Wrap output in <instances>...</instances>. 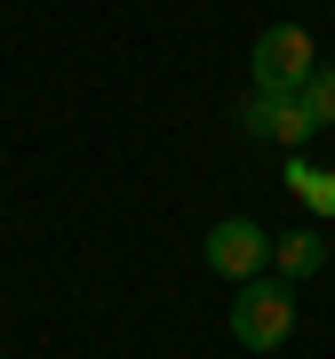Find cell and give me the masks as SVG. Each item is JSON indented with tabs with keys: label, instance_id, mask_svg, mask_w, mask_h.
Here are the masks:
<instances>
[{
	"label": "cell",
	"instance_id": "6da1fadb",
	"mask_svg": "<svg viewBox=\"0 0 335 359\" xmlns=\"http://www.w3.org/2000/svg\"><path fill=\"white\" fill-rule=\"evenodd\" d=\"M287 335H296V287L287 280H240L232 287V344L240 351H280Z\"/></svg>",
	"mask_w": 335,
	"mask_h": 359
},
{
	"label": "cell",
	"instance_id": "7a4b0ae2",
	"mask_svg": "<svg viewBox=\"0 0 335 359\" xmlns=\"http://www.w3.org/2000/svg\"><path fill=\"white\" fill-rule=\"evenodd\" d=\"M311 65H320V48H311L303 25H271L256 32V48H247V80H256V96H296Z\"/></svg>",
	"mask_w": 335,
	"mask_h": 359
},
{
	"label": "cell",
	"instance_id": "3957f363",
	"mask_svg": "<svg viewBox=\"0 0 335 359\" xmlns=\"http://www.w3.org/2000/svg\"><path fill=\"white\" fill-rule=\"evenodd\" d=\"M200 256H207V271H216V280H264V271H271V231L256 224V216H224L216 231H207V248H200Z\"/></svg>",
	"mask_w": 335,
	"mask_h": 359
},
{
	"label": "cell",
	"instance_id": "277c9868",
	"mask_svg": "<svg viewBox=\"0 0 335 359\" xmlns=\"http://www.w3.org/2000/svg\"><path fill=\"white\" fill-rule=\"evenodd\" d=\"M240 128L256 136V144H280V152H303L311 136V112H303V96H247V112H240Z\"/></svg>",
	"mask_w": 335,
	"mask_h": 359
},
{
	"label": "cell",
	"instance_id": "5b68a950",
	"mask_svg": "<svg viewBox=\"0 0 335 359\" xmlns=\"http://www.w3.org/2000/svg\"><path fill=\"white\" fill-rule=\"evenodd\" d=\"M327 264V231L320 224H287V231H271V280H311V271Z\"/></svg>",
	"mask_w": 335,
	"mask_h": 359
},
{
	"label": "cell",
	"instance_id": "8992f818",
	"mask_svg": "<svg viewBox=\"0 0 335 359\" xmlns=\"http://www.w3.org/2000/svg\"><path fill=\"white\" fill-rule=\"evenodd\" d=\"M287 192H296L311 216H335V168H311V160H287Z\"/></svg>",
	"mask_w": 335,
	"mask_h": 359
},
{
	"label": "cell",
	"instance_id": "52a82bcc",
	"mask_svg": "<svg viewBox=\"0 0 335 359\" xmlns=\"http://www.w3.org/2000/svg\"><path fill=\"white\" fill-rule=\"evenodd\" d=\"M303 112H311V128H335V65H311V80H303Z\"/></svg>",
	"mask_w": 335,
	"mask_h": 359
}]
</instances>
